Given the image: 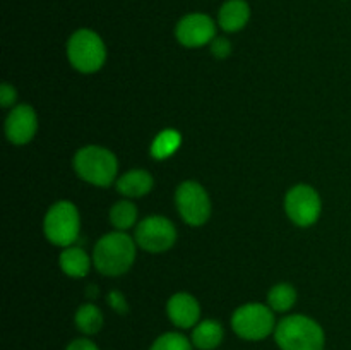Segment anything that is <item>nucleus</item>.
Listing matches in <instances>:
<instances>
[{
	"instance_id": "obj_1",
	"label": "nucleus",
	"mask_w": 351,
	"mask_h": 350,
	"mask_svg": "<svg viewBox=\"0 0 351 350\" xmlns=\"http://www.w3.org/2000/svg\"><path fill=\"white\" fill-rule=\"evenodd\" d=\"M136 259V242L125 232H112L103 235L93 250L96 270L106 277L127 273Z\"/></svg>"
},
{
	"instance_id": "obj_2",
	"label": "nucleus",
	"mask_w": 351,
	"mask_h": 350,
	"mask_svg": "<svg viewBox=\"0 0 351 350\" xmlns=\"http://www.w3.org/2000/svg\"><path fill=\"white\" fill-rule=\"evenodd\" d=\"M274 338L281 350H322L324 331L314 319L302 314L283 318L274 329Z\"/></svg>"
},
{
	"instance_id": "obj_3",
	"label": "nucleus",
	"mask_w": 351,
	"mask_h": 350,
	"mask_svg": "<svg viewBox=\"0 0 351 350\" xmlns=\"http://www.w3.org/2000/svg\"><path fill=\"white\" fill-rule=\"evenodd\" d=\"M75 174L98 187H108L117 177L119 161L115 154L101 146H84L74 156Z\"/></svg>"
},
{
	"instance_id": "obj_4",
	"label": "nucleus",
	"mask_w": 351,
	"mask_h": 350,
	"mask_svg": "<svg viewBox=\"0 0 351 350\" xmlns=\"http://www.w3.org/2000/svg\"><path fill=\"white\" fill-rule=\"evenodd\" d=\"M67 57L72 67L84 74H91L105 64L106 47L95 31L77 30L67 41Z\"/></svg>"
},
{
	"instance_id": "obj_5",
	"label": "nucleus",
	"mask_w": 351,
	"mask_h": 350,
	"mask_svg": "<svg viewBox=\"0 0 351 350\" xmlns=\"http://www.w3.org/2000/svg\"><path fill=\"white\" fill-rule=\"evenodd\" d=\"M43 230L51 244L71 247L77 240L79 230H81V218H79V211L74 202H55L45 216Z\"/></svg>"
},
{
	"instance_id": "obj_6",
	"label": "nucleus",
	"mask_w": 351,
	"mask_h": 350,
	"mask_svg": "<svg viewBox=\"0 0 351 350\" xmlns=\"http://www.w3.org/2000/svg\"><path fill=\"white\" fill-rule=\"evenodd\" d=\"M232 326L240 338L263 340L274 331L273 309L264 304H245L233 312Z\"/></svg>"
},
{
	"instance_id": "obj_7",
	"label": "nucleus",
	"mask_w": 351,
	"mask_h": 350,
	"mask_svg": "<svg viewBox=\"0 0 351 350\" xmlns=\"http://www.w3.org/2000/svg\"><path fill=\"white\" fill-rule=\"evenodd\" d=\"M177 209L185 223L192 226H201L211 216V201L201 184L194 180L182 182L175 192Z\"/></svg>"
},
{
	"instance_id": "obj_8",
	"label": "nucleus",
	"mask_w": 351,
	"mask_h": 350,
	"mask_svg": "<svg viewBox=\"0 0 351 350\" xmlns=\"http://www.w3.org/2000/svg\"><path fill=\"white\" fill-rule=\"evenodd\" d=\"M321 198L314 187L298 184L288 191L285 198V209L291 222L298 226H311L321 216Z\"/></svg>"
},
{
	"instance_id": "obj_9",
	"label": "nucleus",
	"mask_w": 351,
	"mask_h": 350,
	"mask_svg": "<svg viewBox=\"0 0 351 350\" xmlns=\"http://www.w3.org/2000/svg\"><path fill=\"white\" fill-rule=\"evenodd\" d=\"M137 246L149 253H165L177 240V229L168 218L160 215L147 216L137 225L136 233Z\"/></svg>"
},
{
	"instance_id": "obj_10",
	"label": "nucleus",
	"mask_w": 351,
	"mask_h": 350,
	"mask_svg": "<svg viewBox=\"0 0 351 350\" xmlns=\"http://www.w3.org/2000/svg\"><path fill=\"white\" fill-rule=\"evenodd\" d=\"M175 36L184 47H204L216 38V24L206 14H187L178 21L177 27H175Z\"/></svg>"
},
{
	"instance_id": "obj_11",
	"label": "nucleus",
	"mask_w": 351,
	"mask_h": 350,
	"mask_svg": "<svg viewBox=\"0 0 351 350\" xmlns=\"http://www.w3.org/2000/svg\"><path fill=\"white\" fill-rule=\"evenodd\" d=\"M38 130V117L33 106L17 105L10 110L5 120V136L12 144H26Z\"/></svg>"
},
{
	"instance_id": "obj_12",
	"label": "nucleus",
	"mask_w": 351,
	"mask_h": 350,
	"mask_svg": "<svg viewBox=\"0 0 351 350\" xmlns=\"http://www.w3.org/2000/svg\"><path fill=\"white\" fill-rule=\"evenodd\" d=\"M167 311L168 318L178 328H192V326L197 325L199 316H201L199 302L195 301L194 295L185 294V292L171 295L167 304Z\"/></svg>"
},
{
	"instance_id": "obj_13",
	"label": "nucleus",
	"mask_w": 351,
	"mask_h": 350,
	"mask_svg": "<svg viewBox=\"0 0 351 350\" xmlns=\"http://www.w3.org/2000/svg\"><path fill=\"white\" fill-rule=\"evenodd\" d=\"M250 19V7L245 0H226L218 12V23L226 33H235L245 27Z\"/></svg>"
},
{
	"instance_id": "obj_14",
	"label": "nucleus",
	"mask_w": 351,
	"mask_h": 350,
	"mask_svg": "<svg viewBox=\"0 0 351 350\" xmlns=\"http://www.w3.org/2000/svg\"><path fill=\"white\" fill-rule=\"evenodd\" d=\"M154 180L149 172L130 170L117 180V191L127 198H141L153 189Z\"/></svg>"
},
{
	"instance_id": "obj_15",
	"label": "nucleus",
	"mask_w": 351,
	"mask_h": 350,
	"mask_svg": "<svg viewBox=\"0 0 351 350\" xmlns=\"http://www.w3.org/2000/svg\"><path fill=\"white\" fill-rule=\"evenodd\" d=\"M60 268L65 275L72 278H82L91 268V259L81 247H65L60 254Z\"/></svg>"
},
{
	"instance_id": "obj_16",
	"label": "nucleus",
	"mask_w": 351,
	"mask_h": 350,
	"mask_svg": "<svg viewBox=\"0 0 351 350\" xmlns=\"http://www.w3.org/2000/svg\"><path fill=\"white\" fill-rule=\"evenodd\" d=\"M223 326L215 319L201 321L192 331V343L201 350H213L221 343Z\"/></svg>"
},
{
	"instance_id": "obj_17",
	"label": "nucleus",
	"mask_w": 351,
	"mask_h": 350,
	"mask_svg": "<svg viewBox=\"0 0 351 350\" xmlns=\"http://www.w3.org/2000/svg\"><path fill=\"white\" fill-rule=\"evenodd\" d=\"M269 307L276 312H287L297 302V290L290 283H278L267 294Z\"/></svg>"
},
{
	"instance_id": "obj_18",
	"label": "nucleus",
	"mask_w": 351,
	"mask_h": 350,
	"mask_svg": "<svg viewBox=\"0 0 351 350\" xmlns=\"http://www.w3.org/2000/svg\"><path fill=\"white\" fill-rule=\"evenodd\" d=\"M75 325L86 335H95L103 326V314L95 304H84L75 312Z\"/></svg>"
},
{
	"instance_id": "obj_19",
	"label": "nucleus",
	"mask_w": 351,
	"mask_h": 350,
	"mask_svg": "<svg viewBox=\"0 0 351 350\" xmlns=\"http://www.w3.org/2000/svg\"><path fill=\"white\" fill-rule=\"evenodd\" d=\"M180 143V132H177V130L173 129L161 130V132L154 137L153 146H151V153H153V156L158 158V160H165V158L171 156V154L178 150Z\"/></svg>"
},
{
	"instance_id": "obj_20",
	"label": "nucleus",
	"mask_w": 351,
	"mask_h": 350,
	"mask_svg": "<svg viewBox=\"0 0 351 350\" xmlns=\"http://www.w3.org/2000/svg\"><path fill=\"white\" fill-rule=\"evenodd\" d=\"M137 220V208L130 201H119L110 209V222L119 232L134 226Z\"/></svg>"
},
{
	"instance_id": "obj_21",
	"label": "nucleus",
	"mask_w": 351,
	"mask_h": 350,
	"mask_svg": "<svg viewBox=\"0 0 351 350\" xmlns=\"http://www.w3.org/2000/svg\"><path fill=\"white\" fill-rule=\"evenodd\" d=\"M151 350H192V345L180 333H165L153 343Z\"/></svg>"
},
{
	"instance_id": "obj_22",
	"label": "nucleus",
	"mask_w": 351,
	"mask_h": 350,
	"mask_svg": "<svg viewBox=\"0 0 351 350\" xmlns=\"http://www.w3.org/2000/svg\"><path fill=\"white\" fill-rule=\"evenodd\" d=\"M211 51L216 58H226L230 55V51H232V43H230V40H226L223 36L215 38L211 41Z\"/></svg>"
},
{
	"instance_id": "obj_23",
	"label": "nucleus",
	"mask_w": 351,
	"mask_h": 350,
	"mask_svg": "<svg viewBox=\"0 0 351 350\" xmlns=\"http://www.w3.org/2000/svg\"><path fill=\"white\" fill-rule=\"evenodd\" d=\"M108 304L110 307H112L115 312H119V314H127V312H129V305H127L125 297H123V294H120L119 290L110 292Z\"/></svg>"
},
{
	"instance_id": "obj_24",
	"label": "nucleus",
	"mask_w": 351,
	"mask_h": 350,
	"mask_svg": "<svg viewBox=\"0 0 351 350\" xmlns=\"http://www.w3.org/2000/svg\"><path fill=\"white\" fill-rule=\"evenodd\" d=\"M16 89H14V86L7 84V82H3L2 86H0V105L3 106V108H7V106L12 105L14 102H16Z\"/></svg>"
},
{
	"instance_id": "obj_25",
	"label": "nucleus",
	"mask_w": 351,
	"mask_h": 350,
	"mask_svg": "<svg viewBox=\"0 0 351 350\" xmlns=\"http://www.w3.org/2000/svg\"><path fill=\"white\" fill-rule=\"evenodd\" d=\"M65 350H98V347H96L91 340L79 338L74 340L72 343H69V347Z\"/></svg>"
}]
</instances>
